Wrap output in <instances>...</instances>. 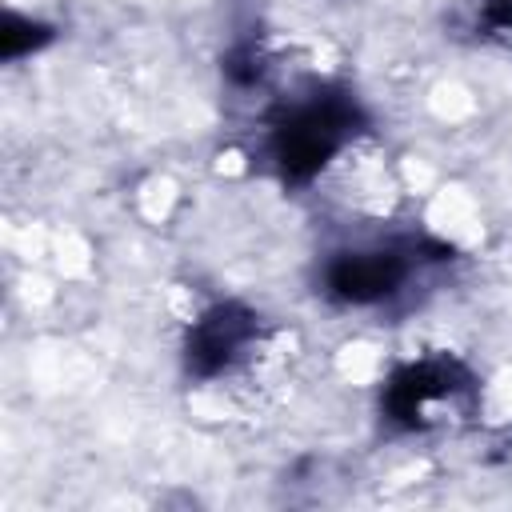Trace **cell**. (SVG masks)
I'll use <instances>...</instances> for the list:
<instances>
[{
  "mask_svg": "<svg viewBox=\"0 0 512 512\" xmlns=\"http://www.w3.org/2000/svg\"><path fill=\"white\" fill-rule=\"evenodd\" d=\"M360 128H364V108L352 100V92L316 88L312 96L284 104L272 116L268 160L288 188L308 184Z\"/></svg>",
  "mask_w": 512,
  "mask_h": 512,
  "instance_id": "1",
  "label": "cell"
},
{
  "mask_svg": "<svg viewBox=\"0 0 512 512\" xmlns=\"http://www.w3.org/2000/svg\"><path fill=\"white\" fill-rule=\"evenodd\" d=\"M476 392L472 372L452 356H428L396 368L380 392V412L388 424L416 432L432 424V412L440 404H456Z\"/></svg>",
  "mask_w": 512,
  "mask_h": 512,
  "instance_id": "2",
  "label": "cell"
},
{
  "mask_svg": "<svg viewBox=\"0 0 512 512\" xmlns=\"http://www.w3.org/2000/svg\"><path fill=\"white\" fill-rule=\"evenodd\" d=\"M260 336V316L240 300H220L196 316L184 336V368L196 380L228 372Z\"/></svg>",
  "mask_w": 512,
  "mask_h": 512,
  "instance_id": "3",
  "label": "cell"
},
{
  "mask_svg": "<svg viewBox=\"0 0 512 512\" xmlns=\"http://www.w3.org/2000/svg\"><path fill=\"white\" fill-rule=\"evenodd\" d=\"M224 76L232 80V84H252V80H260V52H256V44L252 40H240V44H232L228 48V56H224Z\"/></svg>",
  "mask_w": 512,
  "mask_h": 512,
  "instance_id": "6",
  "label": "cell"
},
{
  "mask_svg": "<svg viewBox=\"0 0 512 512\" xmlns=\"http://www.w3.org/2000/svg\"><path fill=\"white\" fill-rule=\"evenodd\" d=\"M48 40H52V28L48 24L28 20L20 12H4V20H0V56L4 60H20V56L44 48Z\"/></svg>",
  "mask_w": 512,
  "mask_h": 512,
  "instance_id": "5",
  "label": "cell"
},
{
  "mask_svg": "<svg viewBox=\"0 0 512 512\" xmlns=\"http://www.w3.org/2000/svg\"><path fill=\"white\" fill-rule=\"evenodd\" d=\"M480 32L512 44V0H488L480 8Z\"/></svg>",
  "mask_w": 512,
  "mask_h": 512,
  "instance_id": "7",
  "label": "cell"
},
{
  "mask_svg": "<svg viewBox=\"0 0 512 512\" xmlns=\"http://www.w3.org/2000/svg\"><path fill=\"white\" fill-rule=\"evenodd\" d=\"M412 276V260L404 248H356L336 252L324 268V292L340 304L368 308L400 292V284Z\"/></svg>",
  "mask_w": 512,
  "mask_h": 512,
  "instance_id": "4",
  "label": "cell"
}]
</instances>
